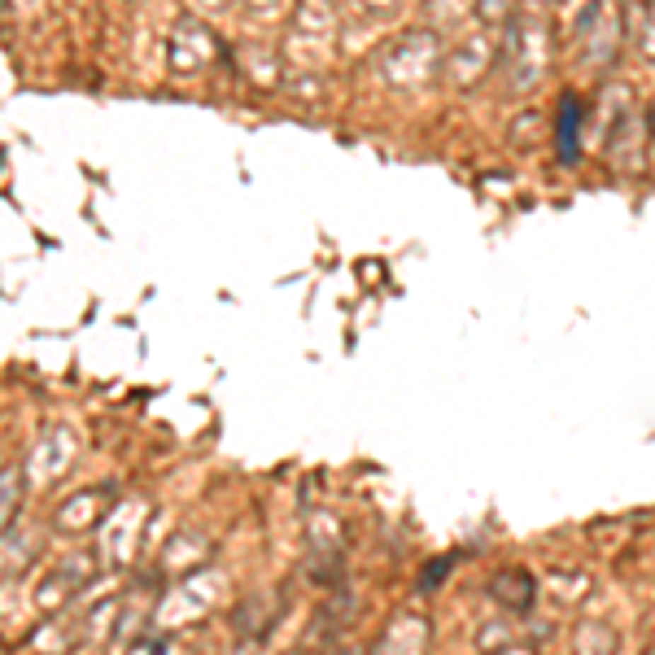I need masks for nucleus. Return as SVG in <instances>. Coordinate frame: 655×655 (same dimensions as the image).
Here are the masks:
<instances>
[{
  "instance_id": "f257e3e1",
  "label": "nucleus",
  "mask_w": 655,
  "mask_h": 655,
  "mask_svg": "<svg viewBox=\"0 0 655 655\" xmlns=\"http://www.w3.org/2000/svg\"><path fill=\"white\" fill-rule=\"evenodd\" d=\"M576 127H581V100L572 92H564L560 100V118H555V140H560V158L572 166L576 162Z\"/></svg>"
}]
</instances>
